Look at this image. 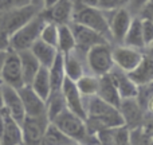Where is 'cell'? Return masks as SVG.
<instances>
[{
  "label": "cell",
  "instance_id": "obj_35",
  "mask_svg": "<svg viewBox=\"0 0 153 145\" xmlns=\"http://www.w3.org/2000/svg\"><path fill=\"white\" fill-rule=\"evenodd\" d=\"M113 145H130V137H129V129L125 126L116 128L114 133V141Z\"/></svg>",
  "mask_w": 153,
  "mask_h": 145
},
{
  "label": "cell",
  "instance_id": "obj_21",
  "mask_svg": "<svg viewBox=\"0 0 153 145\" xmlns=\"http://www.w3.org/2000/svg\"><path fill=\"white\" fill-rule=\"evenodd\" d=\"M97 97H100L102 101L118 108L120 102H121V97H120L118 90H117L116 83H114L110 74H105V75L100 77Z\"/></svg>",
  "mask_w": 153,
  "mask_h": 145
},
{
  "label": "cell",
  "instance_id": "obj_28",
  "mask_svg": "<svg viewBox=\"0 0 153 145\" xmlns=\"http://www.w3.org/2000/svg\"><path fill=\"white\" fill-rule=\"evenodd\" d=\"M56 50L62 55L75 50V39H74L71 28H70V24H61V26H58Z\"/></svg>",
  "mask_w": 153,
  "mask_h": 145
},
{
  "label": "cell",
  "instance_id": "obj_33",
  "mask_svg": "<svg viewBox=\"0 0 153 145\" xmlns=\"http://www.w3.org/2000/svg\"><path fill=\"white\" fill-rule=\"evenodd\" d=\"M141 31H143L145 47L152 48V43H153V20L152 19H141Z\"/></svg>",
  "mask_w": 153,
  "mask_h": 145
},
{
  "label": "cell",
  "instance_id": "obj_6",
  "mask_svg": "<svg viewBox=\"0 0 153 145\" xmlns=\"http://www.w3.org/2000/svg\"><path fill=\"white\" fill-rule=\"evenodd\" d=\"M40 10L42 8L38 7V5L30 4L22 8H15V10L0 12V27L8 35H11L18 28H20L23 24H26L30 19L34 18Z\"/></svg>",
  "mask_w": 153,
  "mask_h": 145
},
{
  "label": "cell",
  "instance_id": "obj_29",
  "mask_svg": "<svg viewBox=\"0 0 153 145\" xmlns=\"http://www.w3.org/2000/svg\"><path fill=\"white\" fill-rule=\"evenodd\" d=\"M47 70L51 83V90H61L62 83H63L65 78H66L63 69V55L61 53H58V55L55 57L51 66L47 67Z\"/></svg>",
  "mask_w": 153,
  "mask_h": 145
},
{
  "label": "cell",
  "instance_id": "obj_34",
  "mask_svg": "<svg viewBox=\"0 0 153 145\" xmlns=\"http://www.w3.org/2000/svg\"><path fill=\"white\" fill-rule=\"evenodd\" d=\"M32 4V0H0V12Z\"/></svg>",
  "mask_w": 153,
  "mask_h": 145
},
{
  "label": "cell",
  "instance_id": "obj_30",
  "mask_svg": "<svg viewBox=\"0 0 153 145\" xmlns=\"http://www.w3.org/2000/svg\"><path fill=\"white\" fill-rule=\"evenodd\" d=\"M98 81H100V77L90 73H85L81 78L75 81V86L83 98L93 97V95H97Z\"/></svg>",
  "mask_w": 153,
  "mask_h": 145
},
{
  "label": "cell",
  "instance_id": "obj_13",
  "mask_svg": "<svg viewBox=\"0 0 153 145\" xmlns=\"http://www.w3.org/2000/svg\"><path fill=\"white\" fill-rule=\"evenodd\" d=\"M50 124L47 117H28L26 116L20 122L23 143L26 145H38L46 126Z\"/></svg>",
  "mask_w": 153,
  "mask_h": 145
},
{
  "label": "cell",
  "instance_id": "obj_42",
  "mask_svg": "<svg viewBox=\"0 0 153 145\" xmlns=\"http://www.w3.org/2000/svg\"><path fill=\"white\" fill-rule=\"evenodd\" d=\"M32 4H35V5L42 8V0H32Z\"/></svg>",
  "mask_w": 153,
  "mask_h": 145
},
{
  "label": "cell",
  "instance_id": "obj_32",
  "mask_svg": "<svg viewBox=\"0 0 153 145\" xmlns=\"http://www.w3.org/2000/svg\"><path fill=\"white\" fill-rule=\"evenodd\" d=\"M39 39L43 42L48 43V45L56 47V39H58V24L51 23V22H46L43 24L42 30L39 34Z\"/></svg>",
  "mask_w": 153,
  "mask_h": 145
},
{
  "label": "cell",
  "instance_id": "obj_9",
  "mask_svg": "<svg viewBox=\"0 0 153 145\" xmlns=\"http://www.w3.org/2000/svg\"><path fill=\"white\" fill-rule=\"evenodd\" d=\"M145 51L128 47L125 45H111V57L114 67L129 73L141 62Z\"/></svg>",
  "mask_w": 153,
  "mask_h": 145
},
{
  "label": "cell",
  "instance_id": "obj_45",
  "mask_svg": "<svg viewBox=\"0 0 153 145\" xmlns=\"http://www.w3.org/2000/svg\"><path fill=\"white\" fill-rule=\"evenodd\" d=\"M19 145H26V144H24V143H22V144H19Z\"/></svg>",
  "mask_w": 153,
  "mask_h": 145
},
{
  "label": "cell",
  "instance_id": "obj_4",
  "mask_svg": "<svg viewBox=\"0 0 153 145\" xmlns=\"http://www.w3.org/2000/svg\"><path fill=\"white\" fill-rule=\"evenodd\" d=\"M45 23L46 20L39 11L34 18L10 35V48L13 51L28 50L32 43L39 39L40 30Z\"/></svg>",
  "mask_w": 153,
  "mask_h": 145
},
{
  "label": "cell",
  "instance_id": "obj_7",
  "mask_svg": "<svg viewBox=\"0 0 153 145\" xmlns=\"http://www.w3.org/2000/svg\"><path fill=\"white\" fill-rule=\"evenodd\" d=\"M109 23V32H110L111 45H121L125 34L130 26L133 15L129 12L125 5H121L120 8L110 12H106Z\"/></svg>",
  "mask_w": 153,
  "mask_h": 145
},
{
  "label": "cell",
  "instance_id": "obj_38",
  "mask_svg": "<svg viewBox=\"0 0 153 145\" xmlns=\"http://www.w3.org/2000/svg\"><path fill=\"white\" fill-rule=\"evenodd\" d=\"M0 50H10V35L0 27Z\"/></svg>",
  "mask_w": 153,
  "mask_h": 145
},
{
  "label": "cell",
  "instance_id": "obj_37",
  "mask_svg": "<svg viewBox=\"0 0 153 145\" xmlns=\"http://www.w3.org/2000/svg\"><path fill=\"white\" fill-rule=\"evenodd\" d=\"M148 1H151V0H126V3H125L124 5L129 10V12L132 13L133 16H136L138 13V11H140Z\"/></svg>",
  "mask_w": 153,
  "mask_h": 145
},
{
  "label": "cell",
  "instance_id": "obj_18",
  "mask_svg": "<svg viewBox=\"0 0 153 145\" xmlns=\"http://www.w3.org/2000/svg\"><path fill=\"white\" fill-rule=\"evenodd\" d=\"M129 78L134 82L137 86L149 85L153 81V59H152V48H148L144 53L141 62L128 73Z\"/></svg>",
  "mask_w": 153,
  "mask_h": 145
},
{
  "label": "cell",
  "instance_id": "obj_8",
  "mask_svg": "<svg viewBox=\"0 0 153 145\" xmlns=\"http://www.w3.org/2000/svg\"><path fill=\"white\" fill-rule=\"evenodd\" d=\"M0 83L11 86L13 89H19L24 85L18 51H13L11 48L7 51L1 71H0Z\"/></svg>",
  "mask_w": 153,
  "mask_h": 145
},
{
  "label": "cell",
  "instance_id": "obj_19",
  "mask_svg": "<svg viewBox=\"0 0 153 145\" xmlns=\"http://www.w3.org/2000/svg\"><path fill=\"white\" fill-rule=\"evenodd\" d=\"M1 145H19L23 143L20 122L13 120L7 112H4V126L0 135Z\"/></svg>",
  "mask_w": 153,
  "mask_h": 145
},
{
  "label": "cell",
  "instance_id": "obj_43",
  "mask_svg": "<svg viewBox=\"0 0 153 145\" xmlns=\"http://www.w3.org/2000/svg\"><path fill=\"white\" fill-rule=\"evenodd\" d=\"M70 145H79L78 143H73V144H70Z\"/></svg>",
  "mask_w": 153,
  "mask_h": 145
},
{
  "label": "cell",
  "instance_id": "obj_2",
  "mask_svg": "<svg viewBox=\"0 0 153 145\" xmlns=\"http://www.w3.org/2000/svg\"><path fill=\"white\" fill-rule=\"evenodd\" d=\"M74 1V13H73V22H76L79 24L89 27L94 30L95 32L101 34L109 43H111L110 32H109V23H108V15L106 12L98 10L95 7H86L81 5Z\"/></svg>",
  "mask_w": 153,
  "mask_h": 145
},
{
  "label": "cell",
  "instance_id": "obj_1",
  "mask_svg": "<svg viewBox=\"0 0 153 145\" xmlns=\"http://www.w3.org/2000/svg\"><path fill=\"white\" fill-rule=\"evenodd\" d=\"M85 110L86 129L90 135H95L103 129L124 126L118 108L102 101L97 95L85 98Z\"/></svg>",
  "mask_w": 153,
  "mask_h": 145
},
{
  "label": "cell",
  "instance_id": "obj_39",
  "mask_svg": "<svg viewBox=\"0 0 153 145\" xmlns=\"http://www.w3.org/2000/svg\"><path fill=\"white\" fill-rule=\"evenodd\" d=\"M7 51H8V50H0V71H1V67H3V63H4V59H5V55H7Z\"/></svg>",
  "mask_w": 153,
  "mask_h": 145
},
{
  "label": "cell",
  "instance_id": "obj_15",
  "mask_svg": "<svg viewBox=\"0 0 153 145\" xmlns=\"http://www.w3.org/2000/svg\"><path fill=\"white\" fill-rule=\"evenodd\" d=\"M61 91L63 94L66 108L81 118H86V110H85V98L81 95L75 86V82L69 78H65L61 86Z\"/></svg>",
  "mask_w": 153,
  "mask_h": 145
},
{
  "label": "cell",
  "instance_id": "obj_23",
  "mask_svg": "<svg viewBox=\"0 0 153 145\" xmlns=\"http://www.w3.org/2000/svg\"><path fill=\"white\" fill-rule=\"evenodd\" d=\"M121 45H125L128 47H133L137 50L145 51L148 48L145 47L144 43V38H143V31H141V19L138 16H133L130 26L128 28L126 34H125L124 39H122Z\"/></svg>",
  "mask_w": 153,
  "mask_h": 145
},
{
  "label": "cell",
  "instance_id": "obj_12",
  "mask_svg": "<svg viewBox=\"0 0 153 145\" xmlns=\"http://www.w3.org/2000/svg\"><path fill=\"white\" fill-rule=\"evenodd\" d=\"M70 28H71L74 39H75V48L82 51V53H86L90 47H93L95 45L108 42L101 34L95 32L94 30L89 28V27L83 26V24L76 23V22H71L70 23Z\"/></svg>",
  "mask_w": 153,
  "mask_h": 145
},
{
  "label": "cell",
  "instance_id": "obj_44",
  "mask_svg": "<svg viewBox=\"0 0 153 145\" xmlns=\"http://www.w3.org/2000/svg\"><path fill=\"white\" fill-rule=\"evenodd\" d=\"M122 3H124V4H125V3H126V0H122Z\"/></svg>",
  "mask_w": 153,
  "mask_h": 145
},
{
  "label": "cell",
  "instance_id": "obj_22",
  "mask_svg": "<svg viewBox=\"0 0 153 145\" xmlns=\"http://www.w3.org/2000/svg\"><path fill=\"white\" fill-rule=\"evenodd\" d=\"M28 50L34 54L36 61L39 62L40 66H43V67H50L51 63L54 62V59H55V57L58 55L56 47H54V46L48 45V43L43 42V40H40V39L35 40Z\"/></svg>",
  "mask_w": 153,
  "mask_h": 145
},
{
  "label": "cell",
  "instance_id": "obj_24",
  "mask_svg": "<svg viewBox=\"0 0 153 145\" xmlns=\"http://www.w3.org/2000/svg\"><path fill=\"white\" fill-rule=\"evenodd\" d=\"M19 61H20L22 67V75H23V83L30 85L34 77L36 75L38 70L40 69V63L36 61L34 54L30 50H22L18 51Z\"/></svg>",
  "mask_w": 153,
  "mask_h": 145
},
{
  "label": "cell",
  "instance_id": "obj_11",
  "mask_svg": "<svg viewBox=\"0 0 153 145\" xmlns=\"http://www.w3.org/2000/svg\"><path fill=\"white\" fill-rule=\"evenodd\" d=\"M40 13L46 22H51L58 26L70 24L73 22L74 13V1L73 0H58L47 8H42Z\"/></svg>",
  "mask_w": 153,
  "mask_h": 145
},
{
  "label": "cell",
  "instance_id": "obj_5",
  "mask_svg": "<svg viewBox=\"0 0 153 145\" xmlns=\"http://www.w3.org/2000/svg\"><path fill=\"white\" fill-rule=\"evenodd\" d=\"M51 122L58 129H61L67 137H70L73 141L78 144H82L89 136L85 120L74 114L73 112H70L69 109H65Z\"/></svg>",
  "mask_w": 153,
  "mask_h": 145
},
{
  "label": "cell",
  "instance_id": "obj_14",
  "mask_svg": "<svg viewBox=\"0 0 153 145\" xmlns=\"http://www.w3.org/2000/svg\"><path fill=\"white\" fill-rule=\"evenodd\" d=\"M24 113L28 117H47L46 116V102L39 97L28 85H23L18 89ZM48 120V118H47Z\"/></svg>",
  "mask_w": 153,
  "mask_h": 145
},
{
  "label": "cell",
  "instance_id": "obj_17",
  "mask_svg": "<svg viewBox=\"0 0 153 145\" xmlns=\"http://www.w3.org/2000/svg\"><path fill=\"white\" fill-rule=\"evenodd\" d=\"M85 54L86 53H82L75 48L71 53H67L63 55V69L66 78L75 82L85 73H87L86 63H85Z\"/></svg>",
  "mask_w": 153,
  "mask_h": 145
},
{
  "label": "cell",
  "instance_id": "obj_36",
  "mask_svg": "<svg viewBox=\"0 0 153 145\" xmlns=\"http://www.w3.org/2000/svg\"><path fill=\"white\" fill-rule=\"evenodd\" d=\"M124 5L122 0H97V8L103 12H110Z\"/></svg>",
  "mask_w": 153,
  "mask_h": 145
},
{
  "label": "cell",
  "instance_id": "obj_27",
  "mask_svg": "<svg viewBox=\"0 0 153 145\" xmlns=\"http://www.w3.org/2000/svg\"><path fill=\"white\" fill-rule=\"evenodd\" d=\"M46 116H47L48 121H53L58 114H61L66 108V102H65L63 94L61 90H53L47 98H46Z\"/></svg>",
  "mask_w": 153,
  "mask_h": 145
},
{
  "label": "cell",
  "instance_id": "obj_10",
  "mask_svg": "<svg viewBox=\"0 0 153 145\" xmlns=\"http://www.w3.org/2000/svg\"><path fill=\"white\" fill-rule=\"evenodd\" d=\"M118 112L121 114L124 126L129 130L140 128L145 121V117L151 112H144L143 108L138 105L136 98H124L118 105Z\"/></svg>",
  "mask_w": 153,
  "mask_h": 145
},
{
  "label": "cell",
  "instance_id": "obj_26",
  "mask_svg": "<svg viewBox=\"0 0 153 145\" xmlns=\"http://www.w3.org/2000/svg\"><path fill=\"white\" fill-rule=\"evenodd\" d=\"M42 100L46 101V98L50 95L51 90V83H50V78H48V70L47 67L40 66V69L38 70L36 75L34 77V79L31 81V83L28 85Z\"/></svg>",
  "mask_w": 153,
  "mask_h": 145
},
{
  "label": "cell",
  "instance_id": "obj_40",
  "mask_svg": "<svg viewBox=\"0 0 153 145\" xmlns=\"http://www.w3.org/2000/svg\"><path fill=\"white\" fill-rule=\"evenodd\" d=\"M58 0H42V8H47L50 5H53L54 3H56Z\"/></svg>",
  "mask_w": 153,
  "mask_h": 145
},
{
  "label": "cell",
  "instance_id": "obj_41",
  "mask_svg": "<svg viewBox=\"0 0 153 145\" xmlns=\"http://www.w3.org/2000/svg\"><path fill=\"white\" fill-rule=\"evenodd\" d=\"M4 112V101H3V94H1V89H0V113Z\"/></svg>",
  "mask_w": 153,
  "mask_h": 145
},
{
  "label": "cell",
  "instance_id": "obj_20",
  "mask_svg": "<svg viewBox=\"0 0 153 145\" xmlns=\"http://www.w3.org/2000/svg\"><path fill=\"white\" fill-rule=\"evenodd\" d=\"M109 74L111 75L114 83H116V87L118 90L121 100H124V98H134L137 95L138 86L129 78L128 73L122 71V70L117 69V67H113Z\"/></svg>",
  "mask_w": 153,
  "mask_h": 145
},
{
  "label": "cell",
  "instance_id": "obj_25",
  "mask_svg": "<svg viewBox=\"0 0 153 145\" xmlns=\"http://www.w3.org/2000/svg\"><path fill=\"white\" fill-rule=\"evenodd\" d=\"M73 143H75V141H73L70 137H67L61 129H58L53 122H50L46 126L38 145H70Z\"/></svg>",
  "mask_w": 153,
  "mask_h": 145
},
{
  "label": "cell",
  "instance_id": "obj_31",
  "mask_svg": "<svg viewBox=\"0 0 153 145\" xmlns=\"http://www.w3.org/2000/svg\"><path fill=\"white\" fill-rule=\"evenodd\" d=\"M136 100H137L138 105L143 108L144 112H152V83L149 85H143V86H138L137 90V95H136Z\"/></svg>",
  "mask_w": 153,
  "mask_h": 145
},
{
  "label": "cell",
  "instance_id": "obj_16",
  "mask_svg": "<svg viewBox=\"0 0 153 145\" xmlns=\"http://www.w3.org/2000/svg\"><path fill=\"white\" fill-rule=\"evenodd\" d=\"M0 89H1L3 101H4V110L13 120L22 122L26 117V113H24V108L23 103H22L20 95L18 93V89H13V87L3 83H0Z\"/></svg>",
  "mask_w": 153,
  "mask_h": 145
},
{
  "label": "cell",
  "instance_id": "obj_3",
  "mask_svg": "<svg viewBox=\"0 0 153 145\" xmlns=\"http://www.w3.org/2000/svg\"><path fill=\"white\" fill-rule=\"evenodd\" d=\"M85 63L87 73L97 77L105 75L114 67L111 57V43H100L90 47L85 54Z\"/></svg>",
  "mask_w": 153,
  "mask_h": 145
},
{
  "label": "cell",
  "instance_id": "obj_46",
  "mask_svg": "<svg viewBox=\"0 0 153 145\" xmlns=\"http://www.w3.org/2000/svg\"><path fill=\"white\" fill-rule=\"evenodd\" d=\"M0 145H1V141H0Z\"/></svg>",
  "mask_w": 153,
  "mask_h": 145
}]
</instances>
